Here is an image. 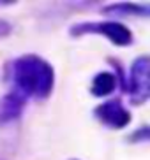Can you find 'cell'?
I'll use <instances>...</instances> for the list:
<instances>
[{
	"label": "cell",
	"instance_id": "cell-6",
	"mask_svg": "<svg viewBox=\"0 0 150 160\" xmlns=\"http://www.w3.org/2000/svg\"><path fill=\"white\" fill-rule=\"evenodd\" d=\"M117 76L110 71H103L97 76H94V79L90 83V93L94 97H108L115 92L117 88Z\"/></svg>",
	"mask_w": 150,
	"mask_h": 160
},
{
	"label": "cell",
	"instance_id": "cell-2",
	"mask_svg": "<svg viewBox=\"0 0 150 160\" xmlns=\"http://www.w3.org/2000/svg\"><path fill=\"white\" fill-rule=\"evenodd\" d=\"M88 33H97L106 37L115 46H131L134 42V35L124 23L120 21H83L74 23L69 28L71 37H83Z\"/></svg>",
	"mask_w": 150,
	"mask_h": 160
},
{
	"label": "cell",
	"instance_id": "cell-7",
	"mask_svg": "<svg viewBox=\"0 0 150 160\" xmlns=\"http://www.w3.org/2000/svg\"><path fill=\"white\" fill-rule=\"evenodd\" d=\"M103 12L111 16H143V18H147L150 14V7L141 4H132V2H122V4L106 5Z\"/></svg>",
	"mask_w": 150,
	"mask_h": 160
},
{
	"label": "cell",
	"instance_id": "cell-11",
	"mask_svg": "<svg viewBox=\"0 0 150 160\" xmlns=\"http://www.w3.org/2000/svg\"><path fill=\"white\" fill-rule=\"evenodd\" d=\"M0 160H2V158H0Z\"/></svg>",
	"mask_w": 150,
	"mask_h": 160
},
{
	"label": "cell",
	"instance_id": "cell-9",
	"mask_svg": "<svg viewBox=\"0 0 150 160\" xmlns=\"http://www.w3.org/2000/svg\"><path fill=\"white\" fill-rule=\"evenodd\" d=\"M11 32H13V27H11V23L0 18V39H5L7 35H11Z\"/></svg>",
	"mask_w": 150,
	"mask_h": 160
},
{
	"label": "cell",
	"instance_id": "cell-5",
	"mask_svg": "<svg viewBox=\"0 0 150 160\" xmlns=\"http://www.w3.org/2000/svg\"><path fill=\"white\" fill-rule=\"evenodd\" d=\"M25 104H27V99L23 95H19L18 92L11 90L9 93H5L0 99V127L16 122L23 114Z\"/></svg>",
	"mask_w": 150,
	"mask_h": 160
},
{
	"label": "cell",
	"instance_id": "cell-1",
	"mask_svg": "<svg viewBox=\"0 0 150 160\" xmlns=\"http://www.w3.org/2000/svg\"><path fill=\"white\" fill-rule=\"evenodd\" d=\"M14 92L25 99H48L55 88V71L50 62L28 53L21 55L11 65Z\"/></svg>",
	"mask_w": 150,
	"mask_h": 160
},
{
	"label": "cell",
	"instance_id": "cell-10",
	"mask_svg": "<svg viewBox=\"0 0 150 160\" xmlns=\"http://www.w3.org/2000/svg\"><path fill=\"white\" fill-rule=\"evenodd\" d=\"M69 160H80V158H69Z\"/></svg>",
	"mask_w": 150,
	"mask_h": 160
},
{
	"label": "cell",
	"instance_id": "cell-8",
	"mask_svg": "<svg viewBox=\"0 0 150 160\" xmlns=\"http://www.w3.org/2000/svg\"><path fill=\"white\" fill-rule=\"evenodd\" d=\"M150 137V132H148V125H143L141 128H138L136 132H132L129 136V141L131 142H147Z\"/></svg>",
	"mask_w": 150,
	"mask_h": 160
},
{
	"label": "cell",
	"instance_id": "cell-3",
	"mask_svg": "<svg viewBox=\"0 0 150 160\" xmlns=\"http://www.w3.org/2000/svg\"><path fill=\"white\" fill-rule=\"evenodd\" d=\"M148 67H150L148 55H140L131 65L129 78L126 81V92L129 95V100H131L132 106H141L150 97Z\"/></svg>",
	"mask_w": 150,
	"mask_h": 160
},
{
	"label": "cell",
	"instance_id": "cell-4",
	"mask_svg": "<svg viewBox=\"0 0 150 160\" xmlns=\"http://www.w3.org/2000/svg\"><path fill=\"white\" fill-rule=\"evenodd\" d=\"M94 114L104 127L111 128V130H122L126 128L132 120L131 111L124 106L120 99H110L99 104L94 109Z\"/></svg>",
	"mask_w": 150,
	"mask_h": 160
}]
</instances>
